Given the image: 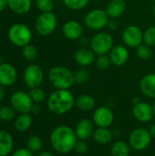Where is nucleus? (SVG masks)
<instances>
[{
    "label": "nucleus",
    "mask_w": 155,
    "mask_h": 156,
    "mask_svg": "<svg viewBox=\"0 0 155 156\" xmlns=\"http://www.w3.org/2000/svg\"><path fill=\"white\" fill-rule=\"evenodd\" d=\"M7 5L15 14L25 15L30 10L32 0H7Z\"/></svg>",
    "instance_id": "aec40b11"
},
{
    "label": "nucleus",
    "mask_w": 155,
    "mask_h": 156,
    "mask_svg": "<svg viewBox=\"0 0 155 156\" xmlns=\"http://www.w3.org/2000/svg\"><path fill=\"white\" fill-rule=\"evenodd\" d=\"M28 94H29V96L32 99V101H33L34 103H37L38 104L40 102H43L46 100V93L39 87L30 89Z\"/></svg>",
    "instance_id": "cd10ccee"
},
{
    "label": "nucleus",
    "mask_w": 155,
    "mask_h": 156,
    "mask_svg": "<svg viewBox=\"0 0 155 156\" xmlns=\"http://www.w3.org/2000/svg\"><path fill=\"white\" fill-rule=\"evenodd\" d=\"M10 105L19 113H30L34 102L28 93L23 90H17L10 97Z\"/></svg>",
    "instance_id": "0eeeda50"
},
{
    "label": "nucleus",
    "mask_w": 155,
    "mask_h": 156,
    "mask_svg": "<svg viewBox=\"0 0 155 156\" xmlns=\"http://www.w3.org/2000/svg\"><path fill=\"white\" fill-rule=\"evenodd\" d=\"M8 38L13 45L23 48L31 41L32 32L26 25L16 23L10 27L8 30Z\"/></svg>",
    "instance_id": "20e7f679"
},
{
    "label": "nucleus",
    "mask_w": 155,
    "mask_h": 156,
    "mask_svg": "<svg viewBox=\"0 0 155 156\" xmlns=\"http://www.w3.org/2000/svg\"><path fill=\"white\" fill-rule=\"evenodd\" d=\"M136 53L137 56L142 58V59H149L152 56V49L150 48V46L146 45V44H141L139 47H137L136 49Z\"/></svg>",
    "instance_id": "7c9ffc66"
},
{
    "label": "nucleus",
    "mask_w": 155,
    "mask_h": 156,
    "mask_svg": "<svg viewBox=\"0 0 155 156\" xmlns=\"http://www.w3.org/2000/svg\"><path fill=\"white\" fill-rule=\"evenodd\" d=\"M14 141L11 134L5 131H0V156H8L13 150Z\"/></svg>",
    "instance_id": "5701e85b"
},
{
    "label": "nucleus",
    "mask_w": 155,
    "mask_h": 156,
    "mask_svg": "<svg viewBox=\"0 0 155 156\" xmlns=\"http://www.w3.org/2000/svg\"><path fill=\"white\" fill-rule=\"evenodd\" d=\"M94 141L100 145H107L112 142L113 139V133L109 128H101L98 127L95 129L93 135Z\"/></svg>",
    "instance_id": "6ab92c4d"
},
{
    "label": "nucleus",
    "mask_w": 155,
    "mask_h": 156,
    "mask_svg": "<svg viewBox=\"0 0 155 156\" xmlns=\"http://www.w3.org/2000/svg\"><path fill=\"white\" fill-rule=\"evenodd\" d=\"M95 104H96L95 99L89 94H83L79 96L75 101L76 107L82 112L91 111L95 107Z\"/></svg>",
    "instance_id": "393cba45"
},
{
    "label": "nucleus",
    "mask_w": 155,
    "mask_h": 156,
    "mask_svg": "<svg viewBox=\"0 0 155 156\" xmlns=\"http://www.w3.org/2000/svg\"><path fill=\"white\" fill-rule=\"evenodd\" d=\"M40 112H41V109H40L39 105H37V103L34 104L33 107H32V110H31V113L34 114V115H37V114L40 113Z\"/></svg>",
    "instance_id": "ea45409f"
},
{
    "label": "nucleus",
    "mask_w": 155,
    "mask_h": 156,
    "mask_svg": "<svg viewBox=\"0 0 155 156\" xmlns=\"http://www.w3.org/2000/svg\"><path fill=\"white\" fill-rule=\"evenodd\" d=\"M17 79L16 68L10 63H3L0 65V84L4 87L12 86Z\"/></svg>",
    "instance_id": "2eb2a0df"
},
{
    "label": "nucleus",
    "mask_w": 155,
    "mask_h": 156,
    "mask_svg": "<svg viewBox=\"0 0 155 156\" xmlns=\"http://www.w3.org/2000/svg\"><path fill=\"white\" fill-rule=\"evenodd\" d=\"M143 41L150 47L155 46V27H150L143 33Z\"/></svg>",
    "instance_id": "2f4dec72"
},
{
    "label": "nucleus",
    "mask_w": 155,
    "mask_h": 156,
    "mask_svg": "<svg viewBox=\"0 0 155 156\" xmlns=\"http://www.w3.org/2000/svg\"><path fill=\"white\" fill-rule=\"evenodd\" d=\"M48 78L57 90H69L75 83L74 73L63 66L53 67L48 73Z\"/></svg>",
    "instance_id": "7ed1b4c3"
},
{
    "label": "nucleus",
    "mask_w": 155,
    "mask_h": 156,
    "mask_svg": "<svg viewBox=\"0 0 155 156\" xmlns=\"http://www.w3.org/2000/svg\"><path fill=\"white\" fill-rule=\"evenodd\" d=\"M126 4L124 0H111L107 6L106 13L108 14L109 17L113 19L120 17L125 11Z\"/></svg>",
    "instance_id": "412c9836"
},
{
    "label": "nucleus",
    "mask_w": 155,
    "mask_h": 156,
    "mask_svg": "<svg viewBox=\"0 0 155 156\" xmlns=\"http://www.w3.org/2000/svg\"><path fill=\"white\" fill-rule=\"evenodd\" d=\"M74 151L79 154H85L89 151V145L87 144L86 141L78 140V142L76 143V145L74 147Z\"/></svg>",
    "instance_id": "e433bc0d"
},
{
    "label": "nucleus",
    "mask_w": 155,
    "mask_h": 156,
    "mask_svg": "<svg viewBox=\"0 0 155 156\" xmlns=\"http://www.w3.org/2000/svg\"><path fill=\"white\" fill-rule=\"evenodd\" d=\"M44 80V72L42 69L36 65H29L24 72V80L26 86L30 89L39 87Z\"/></svg>",
    "instance_id": "9d476101"
},
{
    "label": "nucleus",
    "mask_w": 155,
    "mask_h": 156,
    "mask_svg": "<svg viewBox=\"0 0 155 156\" xmlns=\"http://www.w3.org/2000/svg\"><path fill=\"white\" fill-rule=\"evenodd\" d=\"M132 114L138 122L144 123L150 122L153 119L154 112L152 105L144 101H139L138 103L134 104L132 109Z\"/></svg>",
    "instance_id": "ddd939ff"
},
{
    "label": "nucleus",
    "mask_w": 155,
    "mask_h": 156,
    "mask_svg": "<svg viewBox=\"0 0 155 156\" xmlns=\"http://www.w3.org/2000/svg\"><path fill=\"white\" fill-rule=\"evenodd\" d=\"M150 133H151V135H152V137L153 138H155V123H153L152 126H151V128H150Z\"/></svg>",
    "instance_id": "c03bdc74"
},
{
    "label": "nucleus",
    "mask_w": 155,
    "mask_h": 156,
    "mask_svg": "<svg viewBox=\"0 0 155 156\" xmlns=\"http://www.w3.org/2000/svg\"><path fill=\"white\" fill-rule=\"evenodd\" d=\"M109 16L102 9H93L85 16V24L91 30H100L107 26Z\"/></svg>",
    "instance_id": "6e6552de"
},
{
    "label": "nucleus",
    "mask_w": 155,
    "mask_h": 156,
    "mask_svg": "<svg viewBox=\"0 0 155 156\" xmlns=\"http://www.w3.org/2000/svg\"><path fill=\"white\" fill-rule=\"evenodd\" d=\"M16 111L12 106H2L0 107V121L10 122L14 119Z\"/></svg>",
    "instance_id": "c85d7f7f"
},
{
    "label": "nucleus",
    "mask_w": 155,
    "mask_h": 156,
    "mask_svg": "<svg viewBox=\"0 0 155 156\" xmlns=\"http://www.w3.org/2000/svg\"><path fill=\"white\" fill-rule=\"evenodd\" d=\"M64 4L72 10H79L87 5L90 0H63Z\"/></svg>",
    "instance_id": "473e14b6"
},
{
    "label": "nucleus",
    "mask_w": 155,
    "mask_h": 156,
    "mask_svg": "<svg viewBox=\"0 0 155 156\" xmlns=\"http://www.w3.org/2000/svg\"><path fill=\"white\" fill-rule=\"evenodd\" d=\"M150 131L144 128L134 129L129 136V145L134 151L145 150L152 142Z\"/></svg>",
    "instance_id": "39448f33"
},
{
    "label": "nucleus",
    "mask_w": 155,
    "mask_h": 156,
    "mask_svg": "<svg viewBox=\"0 0 155 156\" xmlns=\"http://www.w3.org/2000/svg\"><path fill=\"white\" fill-rule=\"evenodd\" d=\"M33 123V118L29 113H20L15 121V129L19 133L26 132Z\"/></svg>",
    "instance_id": "b1692460"
},
{
    "label": "nucleus",
    "mask_w": 155,
    "mask_h": 156,
    "mask_svg": "<svg viewBox=\"0 0 155 156\" xmlns=\"http://www.w3.org/2000/svg\"><path fill=\"white\" fill-rule=\"evenodd\" d=\"M91 49L94 53L98 55H104L107 54L109 51L111 50L113 45V39L106 32H100L96 34L91 39Z\"/></svg>",
    "instance_id": "1a4fd4ad"
},
{
    "label": "nucleus",
    "mask_w": 155,
    "mask_h": 156,
    "mask_svg": "<svg viewBox=\"0 0 155 156\" xmlns=\"http://www.w3.org/2000/svg\"><path fill=\"white\" fill-rule=\"evenodd\" d=\"M131 147L123 141H117L111 145V156H130Z\"/></svg>",
    "instance_id": "a878e982"
},
{
    "label": "nucleus",
    "mask_w": 155,
    "mask_h": 156,
    "mask_svg": "<svg viewBox=\"0 0 155 156\" xmlns=\"http://www.w3.org/2000/svg\"><path fill=\"white\" fill-rule=\"evenodd\" d=\"M153 112H154V115H155V101H154V102H153Z\"/></svg>",
    "instance_id": "49530a36"
},
{
    "label": "nucleus",
    "mask_w": 155,
    "mask_h": 156,
    "mask_svg": "<svg viewBox=\"0 0 155 156\" xmlns=\"http://www.w3.org/2000/svg\"><path fill=\"white\" fill-rule=\"evenodd\" d=\"M95 59V54L92 49L89 48H80L75 54L76 62L82 67L90 65Z\"/></svg>",
    "instance_id": "4be33fe9"
},
{
    "label": "nucleus",
    "mask_w": 155,
    "mask_h": 156,
    "mask_svg": "<svg viewBox=\"0 0 155 156\" xmlns=\"http://www.w3.org/2000/svg\"><path fill=\"white\" fill-rule=\"evenodd\" d=\"M140 89L145 96L155 99V73L147 74L142 79Z\"/></svg>",
    "instance_id": "a211bd4d"
},
{
    "label": "nucleus",
    "mask_w": 155,
    "mask_h": 156,
    "mask_svg": "<svg viewBox=\"0 0 155 156\" xmlns=\"http://www.w3.org/2000/svg\"><path fill=\"white\" fill-rule=\"evenodd\" d=\"M153 13H154V15H155V5H154V6H153Z\"/></svg>",
    "instance_id": "de8ad7c7"
},
{
    "label": "nucleus",
    "mask_w": 155,
    "mask_h": 156,
    "mask_svg": "<svg viewBox=\"0 0 155 156\" xmlns=\"http://www.w3.org/2000/svg\"><path fill=\"white\" fill-rule=\"evenodd\" d=\"M22 55L23 57L26 59V60H29V61H33L37 58V48L30 45V44H27L26 46L23 47V49H22Z\"/></svg>",
    "instance_id": "c756f323"
},
{
    "label": "nucleus",
    "mask_w": 155,
    "mask_h": 156,
    "mask_svg": "<svg viewBox=\"0 0 155 156\" xmlns=\"http://www.w3.org/2000/svg\"><path fill=\"white\" fill-rule=\"evenodd\" d=\"M92 121L97 127L101 128H109L114 121V114L113 112L105 106L99 107L95 110Z\"/></svg>",
    "instance_id": "9b49d317"
},
{
    "label": "nucleus",
    "mask_w": 155,
    "mask_h": 156,
    "mask_svg": "<svg viewBox=\"0 0 155 156\" xmlns=\"http://www.w3.org/2000/svg\"><path fill=\"white\" fill-rule=\"evenodd\" d=\"M74 77H75V82L79 84H84L88 81L90 78V74L85 69H79L74 73Z\"/></svg>",
    "instance_id": "c9c22d12"
},
{
    "label": "nucleus",
    "mask_w": 155,
    "mask_h": 156,
    "mask_svg": "<svg viewBox=\"0 0 155 156\" xmlns=\"http://www.w3.org/2000/svg\"><path fill=\"white\" fill-rule=\"evenodd\" d=\"M5 98V89L4 86L0 84V101H2Z\"/></svg>",
    "instance_id": "79ce46f5"
},
{
    "label": "nucleus",
    "mask_w": 155,
    "mask_h": 156,
    "mask_svg": "<svg viewBox=\"0 0 155 156\" xmlns=\"http://www.w3.org/2000/svg\"><path fill=\"white\" fill-rule=\"evenodd\" d=\"M6 7H8L7 5V0H0V12L5 10Z\"/></svg>",
    "instance_id": "a19ab883"
},
{
    "label": "nucleus",
    "mask_w": 155,
    "mask_h": 156,
    "mask_svg": "<svg viewBox=\"0 0 155 156\" xmlns=\"http://www.w3.org/2000/svg\"><path fill=\"white\" fill-rule=\"evenodd\" d=\"M75 98L69 90H56L48 99V110L57 115L68 113L75 105Z\"/></svg>",
    "instance_id": "f03ea898"
},
{
    "label": "nucleus",
    "mask_w": 155,
    "mask_h": 156,
    "mask_svg": "<svg viewBox=\"0 0 155 156\" xmlns=\"http://www.w3.org/2000/svg\"><path fill=\"white\" fill-rule=\"evenodd\" d=\"M62 32L67 38L70 40H75L81 37L83 33V28L79 22L76 20H70L64 24L62 27Z\"/></svg>",
    "instance_id": "dca6fc26"
},
{
    "label": "nucleus",
    "mask_w": 155,
    "mask_h": 156,
    "mask_svg": "<svg viewBox=\"0 0 155 156\" xmlns=\"http://www.w3.org/2000/svg\"><path fill=\"white\" fill-rule=\"evenodd\" d=\"M37 156H55L52 153L50 152H48V151H43V152H40Z\"/></svg>",
    "instance_id": "37998d69"
},
{
    "label": "nucleus",
    "mask_w": 155,
    "mask_h": 156,
    "mask_svg": "<svg viewBox=\"0 0 155 156\" xmlns=\"http://www.w3.org/2000/svg\"><path fill=\"white\" fill-rule=\"evenodd\" d=\"M36 30L41 36H49L57 27V16L52 12H46L39 15L36 20Z\"/></svg>",
    "instance_id": "423d86ee"
},
{
    "label": "nucleus",
    "mask_w": 155,
    "mask_h": 156,
    "mask_svg": "<svg viewBox=\"0 0 155 156\" xmlns=\"http://www.w3.org/2000/svg\"><path fill=\"white\" fill-rule=\"evenodd\" d=\"M26 146H27V149H29L33 154L39 153L40 150L42 149L43 143H42V140L37 135H32L27 139Z\"/></svg>",
    "instance_id": "bb28decb"
},
{
    "label": "nucleus",
    "mask_w": 155,
    "mask_h": 156,
    "mask_svg": "<svg viewBox=\"0 0 155 156\" xmlns=\"http://www.w3.org/2000/svg\"><path fill=\"white\" fill-rule=\"evenodd\" d=\"M111 63V58L106 54H104V55H99V57L96 59V65L101 70L107 69L110 67Z\"/></svg>",
    "instance_id": "f704fd0d"
},
{
    "label": "nucleus",
    "mask_w": 155,
    "mask_h": 156,
    "mask_svg": "<svg viewBox=\"0 0 155 156\" xmlns=\"http://www.w3.org/2000/svg\"><path fill=\"white\" fill-rule=\"evenodd\" d=\"M107 26L109 27V28L111 29V30H115L118 27H119V25H118V23L113 19V20H109V22H108V24H107Z\"/></svg>",
    "instance_id": "58836bf2"
},
{
    "label": "nucleus",
    "mask_w": 155,
    "mask_h": 156,
    "mask_svg": "<svg viewBox=\"0 0 155 156\" xmlns=\"http://www.w3.org/2000/svg\"><path fill=\"white\" fill-rule=\"evenodd\" d=\"M74 131L78 140L87 141L90 137H92L95 131V124L93 121H90V119H81L77 122Z\"/></svg>",
    "instance_id": "4468645a"
},
{
    "label": "nucleus",
    "mask_w": 155,
    "mask_h": 156,
    "mask_svg": "<svg viewBox=\"0 0 155 156\" xmlns=\"http://www.w3.org/2000/svg\"><path fill=\"white\" fill-rule=\"evenodd\" d=\"M49 142L56 152L66 154L74 150L78 138L74 129L67 125H59L51 132Z\"/></svg>",
    "instance_id": "f257e3e1"
},
{
    "label": "nucleus",
    "mask_w": 155,
    "mask_h": 156,
    "mask_svg": "<svg viewBox=\"0 0 155 156\" xmlns=\"http://www.w3.org/2000/svg\"><path fill=\"white\" fill-rule=\"evenodd\" d=\"M36 5L42 13L52 12L54 7L52 0H36Z\"/></svg>",
    "instance_id": "72a5a7b5"
},
{
    "label": "nucleus",
    "mask_w": 155,
    "mask_h": 156,
    "mask_svg": "<svg viewBox=\"0 0 155 156\" xmlns=\"http://www.w3.org/2000/svg\"><path fill=\"white\" fill-rule=\"evenodd\" d=\"M109 57L113 65L122 66L127 62L129 58V51L123 46H116L111 48Z\"/></svg>",
    "instance_id": "f3484780"
},
{
    "label": "nucleus",
    "mask_w": 155,
    "mask_h": 156,
    "mask_svg": "<svg viewBox=\"0 0 155 156\" xmlns=\"http://www.w3.org/2000/svg\"><path fill=\"white\" fill-rule=\"evenodd\" d=\"M12 156H34V154L27 148H19L12 154Z\"/></svg>",
    "instance_id": "4c0bfd02"
},
{
    "label": "nucleus",
    "mask_w": 155,
    "mask_h": 156,
    "mask_svg": "<svg viewBox=\"0 0 155 156\" xmlns=\"http://www.w3.org/2000/svg\"><path fill=\"white\" fill-rule=\"evenodd\" d=\"M4 62H3V58H2V56L0 55V65H2Z\"/></svg>",
    "instance_id": "a18cd8bd"
},
{
    "label": "nucleus",
    "mask_w": 155,
    "mask_h": 156,
    "mask_svg": "<svg viewBox=\"0 0 155 156\" xmlns=\"http://www.w3.org/2000/svg\"><path fill=\"white\" fill-rule=\"evenodd\" d=\"M122 39L128 47L137 48L143 40V33L137 26H129L123 31Z\"/></svg>",
    "instance_id": "f8f14e48"
}]
</instances>
